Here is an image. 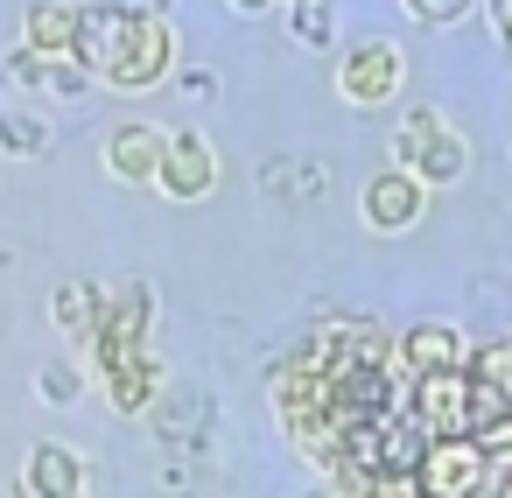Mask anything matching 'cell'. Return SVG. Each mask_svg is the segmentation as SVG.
Wrapping results in <instances>:
<instances>
[{"label": "cell", "mask_w": 512, "mask_h": 498, "mask_svg": "<svg viewBox=\"0 0 512 498\" xmlns=\"http://www.w3.org/2000/svg\"><path fill=\"white\" fill-rule=\"evenodd\" d=\"M71 64L99 71V78L120 85V92H141V85L169 78L176 36H169L162 15L120 8V0H92V8H78V50H71Z\"/></svg>", "instance_id": "1"}, {"label": "cell", "mask_w": 512, "mask_h": 498, "mask_svg": "<svg viewBox=\"0 0 512 498\" xmlns=\"http://www.w3.org/2000/svg\"><path fill=\"white\" fill-rule=\"evenodd\" d=\"M393 155H400V169L414 183H456L470 169V148H463V134L442 113H407L400 134H393Z\"/></svg>", "instance_id": "2"}, {"label": "cell", "mask_w": 512, "mask_h": 498, "mask_svg": "<svg viewBox=\"0 0 512 498\" xmlns=\"http://www.w3.org/2000/svg\"><path fill=\"white\" fill-rule=\"evenodd\" d=\"M491 456L484 442H428L414 463V498H484Z\"/></svg>", "instance_id": "3"}, {"label": "cell", "mask_w": 512, "mask_h": 498, "mask_svg": "<svg viewBox=\"0 0 512 498\" xmlns=\"http://www.w3.org/2000/svg\"><path fill=\"white\" fill-rule=\"evenodd\" d=\"M470 365V344L456 323H414L400 337V372L407 379H442V372H463Z\"/></svg>", "instance_id": "4"}, {"label": "cell", "mask_w": 512, "mask_h": 498, "mask_svg": "<svg viewBox=\"0 0 512 498\" xmlns=\"http://www.w3.org/2000/svg\"><path fill=\"white\" fill-rule=\"evenodd\" d=\"M400 78H407V64H400V50L393 43H365V50H351L344 57V99L351 106H386L393 92H400Z\"/></svg>", "instance_id": "5"}, {"label": "cell", "mask_w": 512, "mask_h": 498, "mask_svg": "<svg viewBox=\"0 0 512 498\" xmlns=\"http://www.w3.org/2000/svg\"><path fill=\"white\" fill-rule=\"evenodd\" d=\"M162 162H169V134L162 127H120L113 141H106V169L120 176V183H155L162 176Z\"/></svg>", "instance_id": "6"}, {"label": "cell", "mask_w": 512, "mask_h": 498, "mask_svg": "<svg viewBox=\"0 0 512 498\" xmlns=\"http://www.w3.org/2000/svg\"><path fill=\"white\" fill-rule=\"evenodd\" d=\"M176 204H190V197H204L211 183H218V162H211V141L204 134H176L169 141V162H162V176H155Z\"/></svg>", "instance_id": "7"}, {"label": "cell", "mask_w": 512, "mask_h": 498, "mask_svg": "<svg viewBox=\"0 0 512 498\" xmlns=\"http://www.w3.org/2000/svg\"><path fill=\"white\" fill-rule=\"evenodd\" d=\"M414 218H421V183L407 169H386L365 183V225L372 232H407Z\"/></svg>", "instance_id": "8"}, {"label": "cell", "mask_w": 512, "mask_h": 498, "mask_svg": "<svg viewBox=\"0 0 512 498\" xmlns=\"http://www.w3.org/2000/svg\"><path fill=\"white\" fill-rule=\"evenodd\" d=\"M71 50H78V8L36 0V8H29V57H43V64H71Z\"/></svg>", "instance_id": "9"}, {"label": "cell", "mask_w": 512, "mask_h": 498, "mask_svg": "<svg viewBox=\"0 0 512 498\" xmlns=\"http://www.w3.org/2000/svg\"><path fill=\"white\" fill-rule=\"evenodd\" d=\"M29 484H36V498H78L85 491V470H78V456L64 442H43L29 456Z\"/></svg>", "instance_id": "10"}, {"label": "cell", "mask_w": 512, "mask_h": 498, "mask_svg": "<svg viewBox=\"0 0 512 498\" xmlns=\"http://www.w3.org/2000/svg\"><path fill=\"white\" fill-rule=\"evenodd\" d=\"M470 372L505 400V414H512V337H498V344H484L477 358H470Z\"/></svg>", "instance_id": "11"}, {"label": "cell", "mask_w": 512, "mask_h": 498, "mask_svg": "<svg viewBox=\"0 0 512 498\" xmlns=\"http://www.w3.org/2000/svg\"><path fill=\"white\" fill-rule=\"evenodd\" d=\"M407 8H414L421 22H456V15L470 8V0H407Z\"/></svg>", "instance_id": "12"}, {"label": "cell", "mask_w": 512, "mask_h": 498, "mask_svg": "<svg viewBox=\"0 0 512 498\" xmlns=\"http://www.w3.org/2000/svg\"><path fill=\"white\" fill-rule=\"evenodd\" d=\"M57 316H64V323H85V316H92V288H64V295H57Z\"/></svg>", "instance_id": "13"}, {"label": "cell", "mask_w": 512, "mask_h": 498, "mask_svg": "<svg viewBox=\"0 0 512 498\" xmlns=\"http://www.w3.org/2000/svg\"><path fill=\"white\" fill-rule=\"evenodd\" d=\"M43 393H50V400H71V393H78V372L50 365V372H43Z\"/></svg>", "instance_id": "14"}, {"label": "cell", "mask_w": 512, "mask_h": 498, "mask_svg": "<svg viewBox=\"0 0 512 498\" xmlns=\"http://www.w3.org/2000/svg\"><path fill=\"white\" fill-rule=\"evenodd\" d=\"M491 15H498V36H505V50H512V0H491Z\"/></svg>", "instance_id": "15"}, {"label": "cell", "mask_w": 512, "mask_h": 498, "mask_svg": "<svg viewBox=\"0 0 512 498\" xmlns=\"http://www.w3.org/2000/svg\"><path fill=\"white\" fill-rule=\"evenodd\" d=\"M232 8H246V15H260V8H267V0H232Z\"/></svg>", "instance_id": "16"}, {"label": "cell", "mask_w": 512, "mask_h": 498, "mask_svg": "<svg viewBox=\"0 0 512 498\" xmlns=\"http://www.w3.org/2000/svg\"><path fill=\"white\" fill-rule=\"evenodd\" d=\"M302 8H316V0H302Z\"/></svg>", "instance_id": "17"}]
</instances>
